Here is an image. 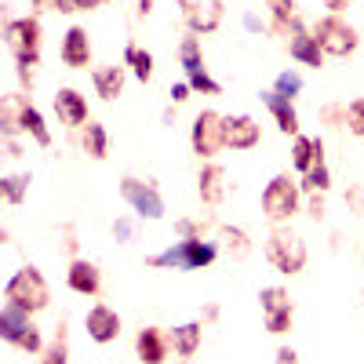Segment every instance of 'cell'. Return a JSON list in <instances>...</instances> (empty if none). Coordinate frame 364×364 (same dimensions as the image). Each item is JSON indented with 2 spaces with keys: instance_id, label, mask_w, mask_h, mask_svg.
<instances>
[{
  "instance_id": "4fadbf2b",
  "label": "cell",
  "mask_w": 364,
  "mask_h": 364,
  "mask_svg": "<svg viewBox=\"0 0 364 364\" xmlns=\"http://www.w3.org/2000/svg\"><path fill=\"white\" fill-rule=\"evenodd\" d=\"M29 102L26 95H4L0 99V132L4 139H15L18 132H26V113H29Z\"/></svg>"
},
{
  "instance_id": "7a4b0ae2",
  "label": "cell",
  "mask_w": 364,
  "mask_h": 364,
  "mask_svg": "<svg viewBox=\"0 0 364 364\" xmlns=\"http://www.w3.org/2000/svg\"><path fill=\"white\" fill-rule=\"evenodd\" d=\"M4 299L11 302V306L26 310V314H37V310L48 306L51 295H48V284H44V277H41V269L22 266L15 277L4 284Z\"/></svg>"
},
{
  "instance_id": "8992f818",
  "label": "cell",
  "mask_w": 364,
  "mask_h": 364,
  "mask_svg": "<svg viewBox=\"0 0 364 364\" xmlns=\"http://www.w3.org/2000/svg\"><path fill=\"white\" fill-rule=\"evenodd\" d=\"M262 211H266V219L277 223V226L299 211V186H295L288 175H277V178H273L269 186L262 190Z\"/></svg>"
},
{
  "instance_id": "7bdbcfd3",
  "label": "cell",
  "mask_w": 364,
  "mask_h": 364,
  "mask_svg": "<svg viewBox=\"0 0 364 364\" xmlns=\"http://www.w3.org/2000/svg\"><path fill=\"white\" fill-rule=\"evenodd\" d=\"M55 11H58V15H73V11H80V8H77V0H55Z\"/></svg>"
},
{
  "instance_id": "7402d4cb",
  "label": "cell",
  "mask_w": 364,
  "mask_h": 364,
  "mask_svg": "<svg viewBox=\"0 0 364 364\" xmlns=\"http://www.w3.org/2000/svg\"><path fill=\"white\" fill-rule=\"evenodd\" d=\"M135 353H139L142 364H164V357H168L164 336H161L157 328H142L139 339H135Z\"/></svg>"
},
{
  "instance_id": "d6a6232c",
  "label": "cell",
  "mask_w": 364,
  "mask_h": 364,
  "mask_svg": "<svg viewBox=\"0 0 364 364\" xmlns=\"http://www.w3.org/2000/svg\"><path fill=\"white\" fill-rule=\"evenodd\" d=\"M269 11H273V22H277L281 29H288L295 22V0H266Z\"/></svg>"
},
{
  "instance_id": "836d02e7",
  "label": "cell",
  "mask_w": 364,
  "mask_h": 364,
  "mask_svg": "<svg viewBox=\"0 0 364 364\" xmlns=\"http://www.w3.org/2000/svg\"><path fill=\"white\" fill-rule=\"evenodd\" d=\"M273 91H277V95H284V99H295L299 91H302V77H299L295 70H284V73L277 77V84H273Z\"/></svg>"
},
{
  "instance_id": "4316f807",
  "label": "cell",
  "mask_w": 364,
  "mask_h": 364,
  "mask_svg": "<svg viewBox=\"0 0 364 364\" xmlns=\"http://www.w3.org/2000/svg\"><path fill=\"white\" fill-rule=\"evenodd\" d=\"M219 237H223V248H226L233 259H245V255L252 252V240H248V233H245V230H237V226H223V230H219Z\"/></svg>"
},
{
  "instance_id": "3957f363",
  "label": "cell",
  "mask_w": 364,
  "mask_h": 364,
  "mask_svg": "<svg viewBox=\"0 0 364 364\" xmlns=\"http://www.w3.org/2000/svg\"><path fill=\"white\" fill-rule=\"evenodd\" d=\"M266 259L281 273H299L306 266V245H302V237L291 226H277L266 240Z\"/></svg>"
},
{
  "instance_id": "30bf717a",
  "label": "cell",
  "mask_w": 364,
  "mask_h": 364,
  "mask_svg": "<svg viewBox=\"0 0 364 364\" xmlns=\"http://www.w3.org/2000/svg\"><path fill=\"white\" fill-rule=\"evenodd\" d=\"M178 8L193 33H211L223 22V0H178Z\"/></svg>"
},
{
  "instance_id": "5b68a950",
  "label": "cell",
  "mask_w": 364,
  "mask_h": 364,
  "mask_svg": "<svg viewBox=\"0 0 364 364\" xmlns=\"http://www.w3.org/2000/svg\"><path fill=\"white\" fill-rule=\"evenodd\" d=\"M190 142H193L197 157H215L219 149L226 146V117H219L215 109H200L197 120H193Z\"/></svg>"
},
{
  "instance_id": "1f68e13d",
  "label": "cell",
  "mask_w": 364,
  "mask_h": 364,
  "mask_svg": "<svg viewBox=\"0 0 364 364\" xmlns=\"http://www.w3.org/2000/svg\"><path fill=\"white\" fill-rule=\"evenodd\" d=\"M302 186H306L310 193H324L328 186H331V175H328V168H324V161L321 164H314L306 175H302Z\"/></svg>"
},
{
  "instance_id": "9c48e42d",
  "label": "cell",
  "mask_w": 364,
  "mask_h": 364,
  "mask_svg": "<svg viewBox=\"0 0 364 364\" xmlns=\"http://www.w3.org/2000/svg\"><path fill=\"white\" fill-rule=\"evenodd\" d=\"M262 317H266V328L273 331V336H284V331L291 328V295L284 288H262Z\"/></svg>"
},
{
  "instance_id": "603a6c76",
  "label": "cell",
  "mask_w": 364,
  "mask_h": 364,
  "mask_svg": "<svg viewBox=\"0 0 364 364\" xmlns=\"http://www.w3.org/2000/svg\"><path fill=\"white\" fill-rule=\"evenodd\" d=\"M91 80H95V91L106 99V102H113L120 91H124V66H99L95 73H91Z\"/></svg>"
},
{
  "instance_id": "2e32d148",
  "label": "cell",
  "mask_w": 364,
  "mask_h": 364,
  "mask_svg": "<svg viewBox=\"0 0 364 364\" xmlns=\"http://www.w3.org/2000/svg\"><path fill=\"white\" fill-rule=\"evenodd\" d=\"M197 190H200V200L204 204H223L230 197V175H226V168L208 164L200 171V178H197Z\"/></svg>"
},
{
  "instance_id": "ffe728a7",
  "label": "cell",
  "mask_w": 364,
  "mask_h": 364,
  "mask_svg": "<svg viewBox=\"0 0 364 364\" xmlns=\"http://www.w3.org/2000/svg\"><path fill=\"white\" fill-rule=\"evenodd\" d=\"M324 161V142L321 139H306V135H295V146H291V164L295 171L306 175L314 164Z\"/></svg>"
},
{
  "instance_id": "b9f144b4",
  "label": "cell",
  "mask_w": 364,
  "mask_h": 364,
  "mask_svg": "<svg viewBox=\"0 0 364 364\" xmlns=\"http://www.w3.org/2000/svg\"><path fill=\"white\" fill-rule=\"evenodd\" d=\"M277 364H299V353H295L291 346H281V350H277Z\"/></svg>"
},
{
  "instance_id": "f6af8a7d",
  "label": "cell",
  "mask_w": 364,
  "mask_h": 364,
  "mask_svg": "<svg viewBox=\"0 0 364 364\" xmlns=\"http://www.w3.org/2000/svg\"><path fill=\"white\" fill-rule=\"evenodd\" d=\"M113 233H117L120 240H128V237H132V223H128V219H117V226H113Z\"/></svg>"
},
{
  "instance_id": "d4e9b609",
  "label": "cell",
  "mask_w": 364,
  "mask_h": 364,
  "mask_svg": "<svg viewBox=\"0 0 364 364\" xmlns=\"http://www.w3.org/2000/svg\"><path fill=\"white\" fill-rule=\"evenodd\" d=\"M171 343H175L178 357H193L200 350V324H178L171 331Z\"/></svg>"
},
{
  "instance_id": "6da1fadb",
  "label": "cell",
  "mask_w": 364,
  "mask_h": 364,
  "mask_svg": "<svg viewBox=\"0 0 364 364\" xmlns=\"http://www.w3.org/2000/svg\"><path fill=\"white\" fill-rule=\"evenodd\" d=\"M215 255H219V248L211 240H178V245H171L161 255L149 259V266L154 269H204L215 262Z\"/></svg>"
},
{
  "instance_id": "d590c367",
  "label": "cell",
  "mask_w": 364,
  "mask_h": 364,
  "mask_svg": "<svg viewBox=\"0 0 364 364\" xmlns=\"http://www.w3.org/2000/svg\"><path fill=\"white\" fill-rule=\"evenodd\" d=\"M346 128H350L357 139H364V99H353V102L346 106Z\"/></svg>"
},
{
  "instance_id": "bcb514c9",
  "label": "cell",
  "mask_w": 364,
  "mask_h": 364,
  "mask_svg": "<svg viewBox=\"0 0 364 364\" xmlns=\"http://www.w3.org/2000/svg\"><path fill=\"white\" fill-rule=\"evenodd\" d=\"M102 4H109V0H77V8H80V11H91V8H102Z\"/></svg>"
},
{
  "instance_id": "7c38bea8",
  "label": "cell",
  "mask_w": 364,
  "mask_h": 364,
  "mask_svg": "<svg viewBox=\"0 0 364 364\" xmlns=\"http://www.w3.org/2000/svg\"><path fill=\"white\" fill-rule=\"evenodd\" d=\"M84 328H87V336L95 343H113L120 336V317L109 306H91L87 317H84Z\"/></svg>"
},
{
  "instance_id": "c3c4849f",
  "label": "cell",
  "mask_w": 364,
  "mask_h": 364,
  "mask_svg": "<svg viewBox=\"0 0 364 364\" xmlns=\"http://www.w3.org/2000/svg\"><path fill=\"white\" fill-rule=\"evenodd\" d=\"M8 157H22V146L15 139H8Z\"/></svg>"
},
{
  "instance_id": "83f0119b",
  "label": "cell",
  "mask_w": 364,
  "mask_h": 364,
  "mask_svg": "<svg viewBox=\"0 0 364 364\" xmlns=\"http://www.w3.org/2000/svg\"><path fill=\"white\" fill-rule=\"evenodd\" d=\"M0 193H4L8 204H22L29 193V175H4L0 178Z\"/></svg>"
},
{
  "instance_id": "f546056e",
  "label": "cell",
  "mask_w": 364,
  "mask_h": 364,
  "mask_svg": "<svg viewBox=\"0 0 364 364\" xmlns=\"http://www.w3.org/2000/svg\"><path fill=\"white\" fill-rule=\"evenodd\" d=\"M178 58H182V70H186V73L204 70V58H200V44H197V37H186V41L178 44Z\"/></svg>"
},
{
  "instance_id": "f1b7e54d",
  "label": "cell",
  "mask_w": 364,
  "mask_h": 364,
  "mask_svg": "<svg viewBox=\"0 0 364 364\" xmlns=\"http://www.w3.org/2000/svg\"><path fill=\"white\" fill-rule=\"evenodd\" d=\"M41 364H70V343H66V328H58V331H55V339H51V346L44 350Z\"/></svg>"
},
{
  "instance_id": "484cf974",
  "label": "cell",
  "mask_w": 364,
  "mask_h": 364,
  "mask_svg": "<svg viewBox=\"0 0 364 364\" xmlns=\"http://www.w3.org/2000/svg\"><path fill=\"white\" fill-rule=\"evenodd\" d=\"M124 66H132V73L146 84L149 77H154V55L142 51L139 44H128V51H124Z\"/></svg>"
},
{
  "instance_id": "9a60e30c",
  "label": "cell",
  "mask_w": 364,
  "mask_h": 364,
  "mask_svg": "<svg viewBox=\"0 0 364 364\" xmlns=\"http://www.w3.org/2000/svg\"><path fill=\"white\" fill-rule=\"evenodd\" d=\"M55 113H58V120H63L66 128L87 124V102H84L80 91H73V87H63L55 95Z\"/></svg>"
},
{
  "instance_id": "7dc6e473",
  "label": "cell",
  "mask_w": 364,
  "mask_h": 364,
  "mask_svg": "<svg viewBox=\"0 0 364 364\" xmlns=\"http://www.w3.org/2000/svg\"><path fill=\"white\" fill-rule=\"evenodd\" d=\"M245 26H248V29H252V33H259V29H262V22H259V18H255V15H245Z\"/></svg>"
},
{
  "instance_id": "cb8c5ba5",
  "label": "cell",
  "mask_w": 364,
  "mask_h": 364,
  "mask_svg": "<svg viewBox=\"0 0 364 364\" xmlns=\"http://www.w3.org/2000/svg\"><path fill=\"white\" fill-rule=\"evenodd\" d=\"M106 149H109V135L102 124H95V120H87L84 124V154L91 161H102L106 157Z\"/></svg>"
},
{
  "instance_id": "f907efd6",
  "label": "cell",
  "mask_w": 364,
  "mask_h": 364,
  "mask_svg": "<svg viewBox=\"0 0 364 364\" xmlns=\"http://www.w3.org/2000/svg\"><path fill=\"white\" fill-rule=\"evenodd\" d=\"M33 8H37V11H48V8L55 11V0H33Z\"/></svg>"
},
{
  "instance_id": "4dcf8cb0",
  "label": "cell",
  "mask_w": 364,
  "mask_h": 364,
  "mask_svg": "<svg viewBox=\"0 0 364 364\" xmlns=\"http://www.w3.org/2000/svg\"><path fill=\"white\" fill-rule=\"evenodd\" d=\"M26 132L33 135L37 146H51V132H48V124H44V117H41L37 106H29V113H26Z\"/></svg>"
},
{
  "instance_id": "52a82bcc",
  "label": "cell",
  "mask_w": 364,
  "mask_h": 364,
  "mask_svg": "<svg viewBox=\"0 0 364 364\" xmlns=\"http://www.w3.org/2000/svg\"><path fill=\"white\" fill-rule=\"evenodd\" d=\"M4 41L15 51V58H41V22L29 15V18H11L4 26Z\"/></svg>"
},
{
  "instance_id": "44dd1931",
  "label": "cell",
  "mask_w": 364,
  "mask_h": 364,
  "mask_svg": "<svg viewBox=\"0 0 364 364\" xmlns=\"http://www.w3.org/2000/svg\"><path fill=\"white\" fill-rule=\"evenodd\" d=\"M29 314L26 310H18V306H11V302H4V310H0V339H8L11 346H18V339L29 331Z\"/></svg>"
},
{
  "instance_id": "e0dca14e",
  "label": "cell",
  "mask_w": 364,
  "mask_h": 364,
  "mask_svg": "<svg viewBox=\"0 0 364 364\" xmlns=\"http://www.w3.org/2000/svg\"><path fill=\"white\" fill-rule=\"evenodd\" d=\"M66 281L77 295H95L102 288V273L95 262H87V259H73L70 262V273H66Z\"/></svg>"
},
{
  "instance_id": "74e56055",
  "label": "cell",
  "mask_w": 364,
  "mask_h": 364,
  "mask_svg": "<svg viewBox=\"0 0 364 364\" xmlns=\"http://www.w3.org/2000/svg\"><path fill=\"white\" fill-rule=\"evenodd\" d=\"M18 350H26V353H41V350H44V343H41V328H37V324H29V331L18 339Z\"/></svg>"
},
{
  "instance_id": "ac0fdd59",
  "label": "cell",
  "mask_w": 364,
  "mask_h": 364,
  "mask_svg": "<svg viewBox=\"0 0 364 364\" xmlns=\"http://www.w3.org/2000/svg\"><path fill=\"white\" fill-rule=\"evenodd\" d=\"M262 102H266V109L273 113V120H277V128L284 135H299V113H295L291 99L277 95V91H262Z\"/></svg>"
},
{
  "instance_id": "8d00e7d4",
  "label": "cell",
  "mask_w": 364,
  "mask_h": 364,
  "mask_svg": "<svg viewBox=\"0 0 364 364\" xmlns=\"http://www.w3.org/2000/svg\"><path fill=\"white\" fill-rule=\"evenodd\" d=\"M175 230L182 233V240H200V233L208 230V219H204V223H197V219H178Z\"/></svg>"
},
{
  "instance_id": "277c9868",
  "label": "cell",
  "mask_w": 364,
  "mask_h": 364,
  "mask_svg": "<svg viewBox=\"0 0 364 364\" xmlns=\"http://www.w3.org/2000/svg\"><path fill=\"white\" fill-rule=\"evenodd\" d=\"M314 37H317V44L324 48V55H336V58H346V55L357 51V44H360L357 29H353L346 18H339V15L321 18V22L314 26Z\"/></svg>"
},
{
  "instance_id": "8fae6325",
  "label": "cell",
  "mask_w": 364,
  "mask_h": 364,
  "mask_svg": "<svg viewBox=\"0 0 364 364\" xmlns=\"http://www.w3.org/2000/svg\"><path fill=\"white\" fill-rule=\"evenodd\" d=\"M288 33H291V41H288L291 58H299L302 66H314V70H321V66H324V48L317 44V37H314V33H306V29L299 26V18L288 26Z\"/></svg>"
},
{
  "instance_id": "f35d334b",
  "label": "cell",
  "mask_w": 364,
  "mask_h": 364,
  "mask_svg": "<svg viewBox=\"0 0 364 364\" xmlns=\"http://www.w3.org/2000/svg\"><path fill=\"white\" fill-rule=\"evenodd\" d=\"M346 204H350L353 211H364V186H357V190H350V193H346Z\"/></svg>"
},
{
  "instance_id": "ee69618b",
  "label": "cell",
  "mask_w": 364,
  "mask_h": 364,
  "mask_svg": "<svg viewBox=\"0 0 364 364\" xmlns=\"http://www.w3.org/2000/svg\"><path fill=\"white\" fill-rule=\"evenodd\" d=\"M350 4H353V0H324V8H328L331 15H339V11H346Z\"/></svg>"
},
{
  "instance_id": "5bb4252c",
  "label": "cell",
  "mask_w": 364,
  "mask_h": 364,
  "mask_svg": "<svg viewBox=\"0 0 364 364\" xmlns=\"http://www.w3.org/2000/svg\"><path fill=\"white\" fill-rule=\"evenodd\" d=\"M63 63L70 70H84L91 63V41H87L84 26H70L66 29V37H63Z\"/></svg>"
},
{
  "instance_id": "ab89813d",
  "label": "cell",
  "mask_w": 364,
  "mask_h": 364,
  "mask_svg": "<svg viewBox=\"0 0 364 364\" xmlns=\"http://www.w3.org/2000/svg\"><path fill=\"white\" fill-rule=\"evenodd\" d=\"M310 219H317V223L324 219V200H321V193L310 197Z\"/></svg>"
},
{
  "instance_id": "60d3db41",
  "label": "cell",
  "mask_w": 364,
  "mask_h": 364,
  "mask_svg": "<svg viewBox=\"0 0 364 364\" xmlns=\"http://www.w3.org/2000/svg\"><path fill=\"white\" fill-rule=\"evenodd\" d=\"M190 91H193L190 84H175V87H171V102H186Z\"/></svg>"
},
{
  "instance_id": "681fc988",
  "label": "cell",
  "mask_w": 364,
  "mask_h": 364,
  "mask_svg": "<svg viewBox=\"0 0 364 364\" xmlns=\"http://www.w3.org/2000/svg\"><path fill=\"white\" fill-rule=\"evenodd\" d=\"M149 11H154V0H139V15H142V18H146V15H149Z\"/></svg>"
},
{
  "instance_id": "ba28073f",
  "label": "cell",
  "mask_w": 364,
  "mask_h": 364,
  "mask_svg": "<svg viewBox=\"0 0 364 364\" xmlns=\"http://www.w3.org/2000/svg\"><path fill=\"white\" fill-rule=\"evenodd\" d=\"M120 193H124V200L139 211L142 219H161L164 215V200L157 193L154 182H142V178H120Z\"/></svg>"
},
{
  "instance_id": "d6986e66",
  "label": "cell",
  "mask_w": 364,
  "mask_h": 364,
  "mask_svg": "<svg viewBox=\"0 0 364 364\" xmlns=\"http://www.w3.org/2000/svg\"><path fill=\"white\" fill-rule=\"evenodd\" d=\"M259 142V124L252 117H226V146L230 149H252Z\"/></svg>"
},
{
  "instance_id": "e575fe53",
  "label": "cell",
  "mask_w": 364,
  "mask_h": 364,
  "mask_svg": "<svg viewBox=\"0 0 364 364\" xmlns=\"http://www.w3.org/2000/svg\"><path fill=\"white\" fill-rule=\"evenodd\" d=\"M190 87H193V91H200V95H223V84H219V80H211V77H208V70L190 73Z\"/></svg>"
}]
</instances>
